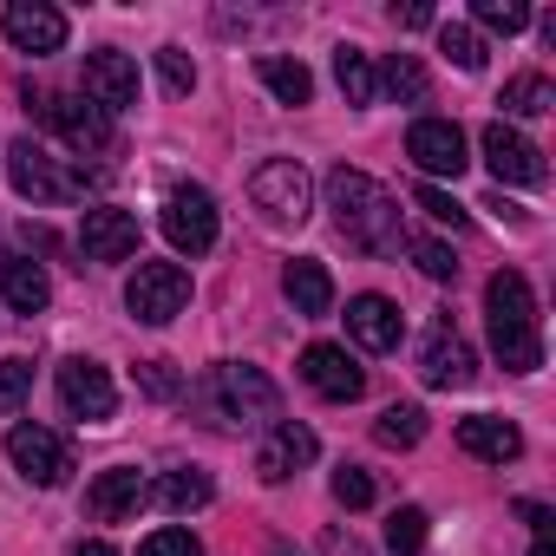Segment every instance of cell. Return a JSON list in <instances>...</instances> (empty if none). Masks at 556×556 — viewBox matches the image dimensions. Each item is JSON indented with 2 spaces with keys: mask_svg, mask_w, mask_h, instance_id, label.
Returning <instances> with one entry per match:
<instances>
[{
  "mask_svg": "<svg viewBox=\"0 0 556 556\" xmlns=\"http://www.w3.org/2000/svg\"><path fill=\"white\" fill-rule=\"evenodd\" d=\"M328 210L341 223V236L367 255H400L406 249V229H400V203L367 177V170H328Z\"/></svg>",
  "mask_w": 556,
  "mask_h": 556,
  "instance_id": "6da1fadb",
  "label": "cell"
},
{
  "mask_svg": "<svg viewBox=\"0 0 556 556\" xmlns=\"http://www.w3.org/2000/svg\"><path fill=\"white\" fill-rule=\"evenodd\" d=\"M484 321H491V354L504 374H536L543 367V334H536V302L517 268H497L484 282Z\"/></svg>",
  "mask_w": 556,
  "mask_h": 556,
  "instance_id": "7a4b0ae2",
  "label": "cell"
},
{
  "mask_svg": "<svg viewBox=\"0 0 556 556\" xmlns=\"http://www.w3.org/2000/svg\"><path fill=\"white\" fill-rule=\"evenodd\" d=\"M210 400V426H282V393H275V380L249 361H223L203 387Z\"/></svg>",
  "mask_w": 556,
  "mask_h": 556,
  "instance_id": "3957f363",
  "label": "cell"
},
{
  "mask_svg": "<svg viewBox=\"0 0 556 556\" xmlns=\"http://www.w3.org/2000/svg\"><path fill=\"white\" fill-rule=\"evenodd\" d=\"M8 177H14V190L21 197H34V203H79L86 197V170H66L47 144H34V138H21V144H8Z\"/></svg>",
  "mask_w": 556,
  "mask_h": 556,
  "instance_id": "277c9868",
  "label": "cell"
},
{
  "mask_svg": "<svg viewBox=\"0 0 556 556\" xmlns=\"http://www.w3.org/2000/svg\"><path fill=\"white\" fill-rule=\"evenodd\" d=\"M125 308L144 321V328H164L190 308V275L177 262H138L131 282H125Z\"/></svg>",
  "mask_w": 556,
  "mask_h": 556,
  "instance_id": "5b68a950",
  "label": "cell"
},
{
  "mask_svg": "<svg viewBox=\"0 0 556 556\" xmlns=\"http://www.w3.org/2000/svg\"><path fill=\"white\" fill-rule=\"evenodd\" d=\"M27 112L40 118V125H53L73 151H112V118L92 105V99H66V92H34L27 86Z\"/></svg>",
  "mask_w": 556,
  "mask_h": 556,
  "instance_id": "8992f818",
  "label": "cell"
},
{
  "mask_svg": "<svg viewBox=\"0 0 556 556\" xmlns=\"http://www.w3.org/2000/svg\"><path fill=\"white\" fill-rule=\"evenodd\" d=\"M249 197H255V210L268 223H308V210H315V184H308V170L295 157H268L249 177Z\"/></svg>",
  "mask_w": 556,
  "mask_h": 556,
  "instance_id": "52a82bcc",
  "label": "cell"
},
{
  "mask_svg": "<svg viewBox=\"0 0 556 556\" xmlns=\"http://www.w3.org/2000/svg\"><path fill=\"white\" fill-rule=\"evenodd\" d=\"M157 223H164V236H170L177 255H210V249H216V197L197 190V184H177V190L164 197Z\"/></svg>",
  "mask_w": 556,
  "mask_h": 556,
  "instance_id": "ba28073f",
  "label": "cell"
},
{
  "mask_svg": "<svg viewBox=\"0 0 556 556\" xmlns=\"http://www.w3.org/2000/svg\"><path fill=\"white\" fill-rule=\"evenodd\" d=\"M8 458H14V471H21L27 484H40V491L66 484V471H73V452H66V439H60L53 426H14V432H8Z\"/></svg>",
  "mask_w": 556,
  "mask_h": 556,
  "instance_id": "9c48e42d",
  "label": "cell"
},
{
  "mask_svg": "<svg viewBox=\"0 0 556 556\" xmlns=\"http://www.w3.org/2000/svg\"><path fill=\"white\" fill-rule=\"evenodd\" d=\"M419 380L439 387V393H458V387L478 380V361H471V348H465V334L452 321L426 328V341H419Z\"/></svg>",
  "mask_w": 556,
  "mask_h": 556,
  "instance_id": "30bf717a",
  "label": "cell"
},
{
  "mask_svg": "<svg viewBox=\"0 0 556 556\" xmlns=\"http://www.w3.org/2000/svg\"><path fill=\"white\" fill-rule=\"evenodd\" d=\"M478 151H484V164H491V177H497V184H530V190H536V184L549 177L543 151H536L517 125H504V118H497V125H484Z\"/></svg>",
  "mask_w": 556,
  "mask_h": 556,
  "instance_id": "8fae6325",
  "label": "cell"
},
{
  "mask_svg": "<svg viewBox=\"0 0 556 556\" xmlns=\"http://www.w3.org/2000/svg\"><path fill=\"white\" fill-rule=\"evenodd\" d=\"M60 400H66V413L86 419V426H99V419L118 413V387H112V374H105L99 361H60Z\"/></svg>",
  "mask_w": 556,
  "mask_h": 556,
  "instance_id": "7c38bea8",
  "label": "cell"
},
{
  "mask_svg": "<svg viewBox=\"0 0 556 556\" xmlns=\"http://www.w3.org/2000/svg\"><path fill=\"white\" fill-rule=\"evenodd\" d=\"M79 249H86V262H131L138 255V216L112 210V203H92L79 216Z\"/></svg>",
  "mask_w": 556,
  "mask_h": 556,
  "instance_id": "4fadbf2b",
  "label": "cell"
},
{
  "mask_svg": "<svg viewBox=\"0 0 556 556\" xmlns=\"http://www.w3.org/2000/svg\"><path fill=\"white\" fill-rule=\"evenodd\" d=\"M406 157L426 170V177H458L471 157H465V131L452 125V118H419L413 131H406Z\"/></svg>",
  "mask_w": 556,
  "mask_h": 556,
  "instance_id": "5bb4252c",
  "label": "cell"
},
{
  "mask_svg": "<svg viewBox=\"0 0 556 556\" xmlns=\"http://www.w3.org/2000/svg\"><path fill=\"white\" fill-rule=\"evenodd\" d=\"M302 380H308L321 400H361V393H367V367H361L348 348H334V341H315V348L302 354Z\"/></svg>",
  "mask_w": 556,
  "mask_h": 556,
  "instance_id": "9a60e30c",
  "label": "cell"
},
{
  "mask_svg": "<svg viewBox=\"0 0 556 556\" xmlns=\"http://www.w3.org/2000/svg\"><path fill=\"white\" fill-rule=\"evenodd\" d=\"M315 452H321V439H315L302 419H282V426H268V439H262V452H255V471H262V484H282V478H295L302 465H315Z\"/></svg>",
  "mask_w": 556,
  "mask_h": 556,
  "instance_id": "2e32d148",
  "label": "cell"
},
{
  "mask_svg": "<svg viewBox=\"0 0 556 556\" xmlns=\"http://www.w3.org/2000/svg\"><path fill=\"white\" fill-rule=\"evenodd\" d=\"M0 34H8L21 53H60L66 47V14L60 8H47V0H14L8 14H0Z\"/></svg>",
  "mask_w": 556,
  "mask_h": 556,
  "instance_id": "e0dca14e",
  "label": "cell"
},
{
  "mask_svg": "<svg viewBox=\"0 0 556 556\" xmlns=\"http://www.w3.org/2000/svg\"><path fill=\"white\" fill-rule=\"evenodd\" d=\"M86 99L112 118V112H125V105H138V66L118 53V47H99V53H86Z\"/></svg>",
  "mask_w": 556,
  "mask_h": 556,
  "instance_id": "ac0fdd59",
  "label": "cell"
},
{
  "mask_svg": "<svg viewBox=\"0 0 556 556\" xmlns=\"http://www.w3.org/2000/svg\"><path fill=\"white\" fill-rule=\"evenodd\" d=\"M144 504V471H131V465H112V471H99L92 484H86V517L92 523H118V517H131Z\"/></svg>",
  "mask_w": 556,
  "mask_h": 556,
  "instance_id": "d6986e66",
  "label": "cell"
},
{
  "mask_svg": "<svg viewBox=\"0 0 556 556\" xmlns=\"http://www.w3.org/2000/svg\"><path fill=\"white\" fill-rule=\"evenodd\" d=\"M348 334H354L367 354H393L400 334H406V321H400V308H393L387 295H354V302H348Z\"/></svg>",
  "mask_w": 556,
  "mask_h": 556,
  "instance_id": "ffe728a7",
  "label": "cell"
},
{
  "mask_svg": "<svg viewBox=\"0 0 556 556\" xmlns=\"http://www.w3.org/2000/svg\"><path fill=\"white\" fill-rule=\"evenodd\" d=\"M458 452H471L478 465H510L523 452V432L497 413H471V419H458Z\"/></svg>",
  "mask_w": 556,
  "mask_h": 556,
  "instance_id": "44dd1931",
  "label": "cell"
},
{
  "mask_svg": "<svg viewBox=\"0 0 556 556\" xmlns=\"http://www.w3.org/2000/svg\"><path fill=\"white\" fill-rule=\"evenodd\" d=\"M0 302H8L14 315H40L53 302V282H47V268L27 262V255H8L0 262Z\"/></svg>",
  "mask_w": 556,
  "mask_h": 556,
  "instance_id": "7402d4cb",
  "label": "cell"
},
{
  "mask_svg": "<svg viewBox=\"0 0 556 556\" xmlns=\"http://www.w3.org/2000/svg\"><path fill=\"white\" fill-rule=\"evenodd\" d=\"M282 289H289L295 315H308V321L334 308V275H328L315 255H302V262H289V268H282Z\"/></svg>",
  "mask_w": 556,
  "mask_h": 556,
  "instance_id": "603a6c76",
  "label": "cell"
},
{
  "mask_svg": "<svg viewBox=\"0 0 556 556\" xmlns=\"http://www.w3.org/2000/svg\"><path fill=\"white\" fill-rule=\"evenodd\" d=\"M144 497L157 504V510H203L210 497H216V484H210V471H164L157 484H144Z\"/></svg>",
  "mask_w": 556,
  "mask_h": 556,
  "instance_id": "cb8c5ba5",
  "label": "cell"
},
{
  "mask_svg": "<svg viewBox=\"0 0 556 556\" xmlns=\"http://www.w3.org/2000/svg\"><path fill=\"white\" fill-rule=\"evenodd\" d=\"M255 79L282 99V105H308V99H315V73H308L302 60H282V53H262V60H255Z\"/></svg>",
  "mask_w": 556,
  "mask_h": 556,
  "instance_id": "d4e9b609",
  "label": "cell"
},
{
  "mask_svg": "<svg viewBox=\"0 0 556 556\" xmlns=\"http://www.w3.org/2000/svg\"><path fill=\"white\" fill-rule=\"evenodd\" d=\"M510 118H543L549 105H556V86L543 79V73H517L510 86H504V99H497Z\"/></svg>",
  "mask_w": 556,
  "mask_h": 556,
  "instance_id": "484cf974",
  "label": "cell"
},
{
  "mask_svg": "<svg viewBox=\"0 0 556 556\" xmlns=\"http://www.w3.org/2000/svg\"><path fill=\"white\" fill-rule=\"evenodd\" d=\"M374 86H387L400 105H419V99H426V66H419L413 53H387V66L374 73Z\"/></svg>",
  "mask_w": 556,
  "mask_h": 556,
  "instance_id": "4316f807",
  "label": "cell"
},
{
  "mask_svg": "<svg viewBox=\"0 0 556 556\" xmlns=\"http://www.w3.org/2000/svg\"><path fill=\"white\" fill-rule=\"evenodd\" d=\"M334 86L348 92V105H374L380 86H374V66H367L361 47H341V53H334Z\"/></svg>",
  "mask_w": 556,
  "mask_h": 556,
  "instance_id": "83f0119b",
  "label": "cell"
},
{
  "mask_svg": "<svg viewBox=\"0 0 556 556\" xmlns=\"http://www.w3.org/2000/svg\"><path fill=\"white\" fill-rule=\"evenodd\" d=\"M374 439H380L387 452H406V445L426 439V413H419V406H387V413L374 419Z\"/></svg>",
  "mask_w": 556,
  "mask_h": 556,
  "instance_id": "f1b7e54d",
  "label": "cell"
},
{
  "mask_svg": "<svg viewBox=\"0 0 556 556\" xmlns=\"http://www.w3.org/2000/svg\"><path fill=\"white\" fill-rule=\"evenodd\" d=\"M426 549V510L419 504H400L387 517V556H419Z\"/></svg>",
  "mask_w": 556,
  "mask_h": 556,
  "instance_id": "f546056e",
  "label": "cell"
},
{
  "mask_svg": "<svg viewBox=\"0 0 556 556\" xmlns=\"http://www.w3.org/2000/svg\"><path fill=\"white\" fill-rule=\"evenodd\" d=\"M27 393H34V361L8 354V361H0V419H14L27 406Z\"/></svg>",
  "mask_w": 556,
  "mask_h": 556,
  "instance_id": "4dcf8cb0",
  "label": "cell"
},
{
  "mask_svg": "<svg viewBox=\"0 0 556 556\" xmlns=\"http://www.w3.org/2000/svg\"><path fill=\"white\" fill-rule=\"evenodd\" d=\"M439 53H445L452 66H465V73H478V66H484V40H478L471 27H458V21H445V27H439Z\"/></svg>",
  "mask_w": 556,
  "mask_h": 556,
  "instance_id": "1f68e13d",
  "label": "cell"
},
{
  "mask_svg": "<svg viewBox=\"0 0 556 556\" xmlns=\"http://www.w3.org/2000/svg\"><path fill=\"white\" fill-rule=\"evenodd\" d=\"M478 27H491V34H523L530 27V8H523V0H478Z\"/></svg>",
  "mask_w": 556,
  "mask_h": 556,
  "instance_id": "d6a6232c",
  "label": "cell"
},
{
  "mask_svg": "<svg viewBox=\"0 0 556 556\" xmlns=\"http://www.w3.org/2000/svg\"><path fill=\"white\" fill-rule=\"evenodd\" d=\"M406 255L432 275V282H452V275H458V262H452V249L445 242H432V236H406Z\"/></svg>",
  "mask_w": 556,
  "mask_h": 556,
  "instance_id": "836d02e7",
  "label": "cell"
},
{
  "mask_svg": "<svg viewBox=\"0 0 556 556\" xmlns=\"http://www.w3.org/2000/svg\"><path fill=\"white\" fill-rule=\"evenodd\" d=\"M157 79H164V92H170V99H184V92L197 86L190 53H184V47H164V53H157Z\"/></svg>",
  "mask_w": 556,
  "mask_h": 556,
  "instance_id": "e575fe53",
  "label": "cell"
},
{
  "mask_svg": "<svg viewBox=\"0 0 556 556\" xmlns=\"http://www.w3.org/2000/svg\"><path fill=\"white\" fill-rule=\"evenodd\" d=\"M413 203H419L432 223H445V229H471V216H465V210H458V203H452L439 184H419V190H413Z\"/></svg>",
  "mask_w": 556,
  "mask_h": 556,
  "instance_id": "d590c367",
  "label": "cell"
},
{
  "mask_svg": "<svg viewBox=\"0 0 556 556\" xmlns=\"http://www.w3.org/2000/svg\"><path fill=\"white\" fill-rule=\"evenodd\" d=\"M334 504L367 510V504H374V478H367L361 465H341V471H334Z\"/></svg>",
  "mask_w": 556,
  "mask_h": 556,
  "instance_id": "8d00e7d4",
  "label": "cell"
},
{
  "mask_svg": "<svg viewBox=\"0 0 556 556\" xmlns=\"http://www.w3.org/2000/svg\"><path fill=\"white\" fill-rule=\"evenodd\" d=\"M138 556H203V543H197L190 530L170 523V530H151V536L138 543Z\"/></svg>",
  "mask_w": 556,
  "mask_h": 556,
  "instance_id": "74e56055",
  "label": "cell"
},
{
  "mask_svg": "<svg viewBox=\"0 0 556 556\" xmlns=\"http://www.w3.org/2000/svg\"><path fill=\"white\" fill-rule=\"evenodd\" d=\"M138 387H144L151 400H170V393H177L184 380L170 374V361H138Z\"/></svg>",
  "mask_w": 556,
  "mask_h": 556,
  "instance_id": "f35d334b",
  "label": "cell"
},
{
  "mask_svg": "<svg viewBox=\"0 0 556 556\" xmlns=\"http://www.w3.org/2000/svg\"><path fill=\"white\" fill-rule=\"evenodd\" d=\"M321 556H367V549H361L348 530H328V536H321Z\"/></svg>",
  "mask_w": 556,
  "mask_h": 556,
  "instance_id": "ab89813d",
  "label": "cell"
},
{
  "mask_svg": "<svg viewBox=\"0 0 556 556\" xmlns=\"http://www.w3.org/2000/svg\"><path fill=\"white\" fill-rule=\"evenodd\" d=\"M517 517H523V523H536V536H549V510H543V504H530V497H523V504H517Z\"/></svg>",
  "mask_w": 556,
  "mask_h": 556,
  "instance_id": "60d3db41",
  "label": "cell"
},
{
  "mask_svg": "<svg viewBox=\"0 0 556 556\" xmlns=\"http://www.w3.org/2000/svg\"><path fill=\"white\" fill-rule=\"evenodd\" d=\"M400 27H432V8H393Z\"/></svg>",
  "mask_w": 556,
  "mask_h": 556,
  "instance_id": "b9f144b4",
  "label": "cell"
},
{
  "mask_svg": "<svg viewBox=\"0 0 556 556\" xmlns=\"http://www.w3.org/2000/svg\"><path fill=\"white\" fill-rule=\"evenodd\" d=\"M79 556H118V549H112V543H99V536H92V543H79Z\"/></svg>",
  "mask_w": 556,
  "mask_h": 556,
  "instance_id": "7bdbcfd3",
  "label": "cell"
},
{
  "mask_svg": "<svg viewBox=\"0 0 556 556\" xmlns=\"http://www.w3.org/2000/svg\"><path fill=\"white\" fill-rule=\"evenodd\" d=\"M530 556H556V549H549V536H536V543H530Z\"/></svg>",
  "mask_w": 556,
  "mask_h": 556,
  "instance_id": "ee69618b",
  "label": "cell"
},
{
  "mask_svg": "<svg viewBox=\"0 0 556 556\" xmlns=\"http://www.w3.org/2000/svg\"><path fill=\"white\" fill-rule=\"evenodd\" d=\"M268 556H295V549H289V543H268Z\"/></svg>",
  "mask_w": 556,
  "mask_h": 556,
  "instance_id": "f6af8a7d",
  "label": "cell"
}]
</instances>
